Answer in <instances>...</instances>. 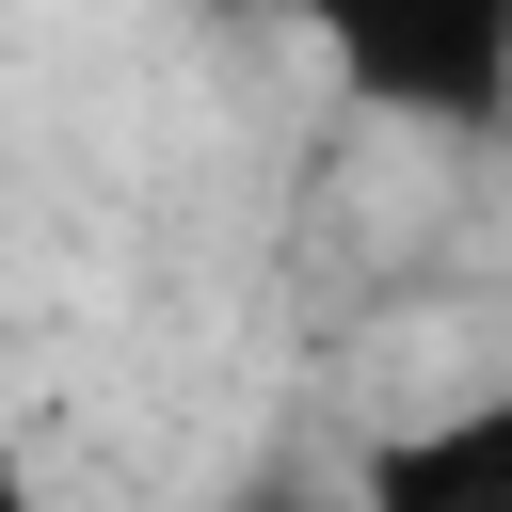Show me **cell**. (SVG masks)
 <instances>
[{
    "label": "cell",
    "instance_id": "cell-3",
    "mask_svg": "<svg viewBox=\"0 0 512 512\" xmlns=\"http://www.w3.org/2000/svg\"><path fill=\"white\" fill-rule=\"evenodd\" d=\"M240 512H304V496H288V480H256V496H240Z\"/></svg>",
    "mask_w": 512,
    "mask_h": 512
},
{
    "label": "cell",
    "instance_id": "cell-1",
    "mask_svg": "<svg viewBox=\"0 0 512 512\" xmlns=\"http://www.w3.org/2000/svg\"><path fill=\"white\" fill-rule=\"evenodd\" d=\"M352 96L432 112V128H496L512 112V0H288Z\"/></svg>",
    "mask_w": 512,
    "mask_h": 512
},
{
    "label": "cell",
    "instance_id": "cell-4",
    "mask_svg": "<svg viewBox=\"0 0 512 512\" xmlns=\"http://www.w3.org/2000/svg\"><path fill=\"white\" fill-rule=\"evenodd\" d=\"M208 16H256V0H208Z\"/></svg>",
    "mask_w": 512,
    "mask_h": 512
},
{
    "label": "cell",
    "instance_id": "cell-2",
    "mask_svg": "<svg viewBox=\"0 0 512 512\" xmlns=\"http://www.w3.org/2000/svg\"><path fill=\"white\" fill-rule=\"evenodd\" d=\"M368 512H512V400H464V416L368 448Z\"/></svg>",
    "mask_w": 512,
    "mask_h": 512
},
{
    "label": "cell",
    "instance_id": "cell-5",
    "mask_svg": "<svg viewBox=\"0 0 512 512\" xmlns=\"http://www.w3.org/2000/svg\"><path fill=\"white\" fill-rule=\"evenodd\" d=\"M0 512H16V464H0Z\"/></svg>",
    "mask_w": 512,
    "mask_h": 512
}]
</instances>
